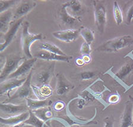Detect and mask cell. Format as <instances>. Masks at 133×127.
<instances>
[{"mask_svg": "<svg viewBox=\"0 0 133 127\" xmlns=\"http://www.w3.org/2000/svg\"><path fill=\"white\" fill-rule=\"evenodd\" d=\"M132 45H133V37L124 35L107 41L99 45L96 50L105 53H115Z\"/></svg>", "mask_w": 133, "mask_h": 127, "instance_id": "6da1fadb", "label": "cell"}, {"mask_svg": "<svg viewBox=\"0 0 133 127\" xmlns=\"http://www.w3.org/2000/svg\"><path fill=\"white\" fill-rule=\"evenodd\" d=\"M30 23L28 21H24L22 23V45L23 51L28 59H32L33 56L31 53L30 47L32 44L36 41L41 40L43 38L42 34H30L29 31Z\"/></svg>", "mask_w": 133, "mask_h": 127, "instance_id": "7a4b0ae2", "label": "cell"}, {"mask_svg": "<svg viewBox=\"0 0 133 127\" xmlns=\"http://www.w3.org/2000/svg\"><path fill=\"white\" fill-rule=\"evenodd\" d=\"M93 7L96 26L100 34H103L107 22V9L105 5L99 1H94Z\"/></svg>", "mask_w": 133, "mask_h": 127, "instance_id": "3957f363", "label": "cell"}, {"mask_svg": "<svg viewBox=\"0 0 133 127\" xmlns=\"http://www.w3.org/2000/svg\"><path fill=\"white\" fill-rule=\"evenodd\" d=\"M23 58L17 55H9L5 59V63L0 75V83L8 78L10 75L15 72Z\"/></svg>", "mask_w": 133, "mask_h": 127, "instance_id": "277c9868", "label": "cell"}, {"mask_svg": "<svg viewBox=\"0 0 133 127\" xmlns=\"http://www.w3.org/2000/svg\"><path fill=\"white\" fill-rule=\"evenodd\" d=\"M32 77V71H31L26 77V80L23 84L18 87L11 96H9L7 100L8 102L12 101L15 100L26 99L27 98H28L32 93V86H31Z\"/></svg>", "mask_w": 133, "mask_h": 127, "instance_id": "5b68a950", "label": "cell"}, {"mask_svg": "<svg viewBox=\"0 0 133 127\" xmlns=\"http://www.w3.org/2000/svg\"><path fill=\"white\" fill-rule=\"evenodd\" d=\"M24 22V18L14 20L10 25V28L4 36V42L0 44V53L3 52L9 45L15 37L20 26Z\"/></svg>", "mask_w": 133, "mask_h": 127, "instance_id": "8992f818", "label": "cell"}, {"mask_svg": "<svg viewBox=\"0 0 133 127\" xmlns=\"http://www.w3.org/2000/svg\"><path fill=\"white\" fill-rule=\"evenodd\" d=\"M54 38L62 42L70 43L73 42L78 38L80 35V30L66 29L56 31L52 33Z\"/></svg>", "mask_w": 133, "mask_h": 127, "instance_id": "52a82bcc", "label": "cell"}, {"mask_svg": "<svg viewBox=\"0 0 133 127\" xmlns=\"http://www.w3.org/2000/svg\"><path fill=\"white\" fill-rule=\"evenodd\" d=\"M26 77L22 78H12L0 83V96L4 94L9 93L13 89L17 88L25 82Z\"/></svg>", "mask_w": 133, "mask_h": 127, "instance_id": "ba28073f", "label": "cell"}, {"mask_svg": "<svg viewBox=\"0 0 133 127\" xmlns=\"http://www.w3.org/2000/svg\"><path fill=\"white\" fill-rule=\"evenodd\" d=\"M37 59H36V58L33 57L32 59L24 60L23 63L20 64V65L18 66L16 71L10 75L7 79L18 78L20 76L27 74L32 68L35 62L37 61Z\"/></svg>", "mask_w": 133, "mask_h": 127, "instance_id": "9c48e42d", "label": "cell"}, {"mask_svg": "<svg viewBox=\"0 0 133 127\" xmlns=\"http://www.w3.org/2000/svg\"><path fill=\"white\" fill-rule=\"evenodd\" d=\"M34 57L36 59L46 60L48 61H58L68 62L72 59V56H60L55 54L50 53L49 51L41 50L35 54Z\"/></svg>", "mask_w": 133, "mask_h": 127, "instance_id": "30bf717a", "label": "cell"}, {"mask_svg": "<svg viewBox=\"0 0 133 127\" xmlns=\"http://www.w3.org/2000/svg\"><path fill=\"white\" fill-rule=\"evenodd\" d=\"M133 126L132 104L131 101L125 105L123 113L121 118L120 127H131Z\"/></svg>", "mask_w": 133, "mask_h": 127, "instance_id": "8fae6325", "label": "cell"}, {"mask_svg": "<svg viewBox=\"0 0 133 127\" xmlns=\"http://www.w3.org/2000/svg\"><path fill=\"white\" fill-rule=\"evenodd\" d=\"M28 108L22 105L0 103V111L11 115H17L28 112Z\"/></svg>", "mask_w": 133, "mask_h": 127, "instance_id": "7c38bea8", "label": "cell"}, {"mask_svg": "<svg viewBox=\"0 0 133 127\" xmlns=\"http://www.w3.org/2000/svg\"><path fill=\"white\" fill-rule=\"evenodd\" d=\"M56 92L59 95L66 94L68 91L74 88V85L65 78L62 74L58 75Z\"/></svg>", "mask_w": 133, "mask_h": 127, "instance_id": "4fadbf2b", "label": "cell"}, {"mask_svg": "<svg viewBox=\"0 0 133 127\" xmlns=\"http://www.w3.org/2000/svg\"><path fill=\"white\" fill-rule=\"evenodd\" d=\"M29 111L24 112L17 115L12 116L8 118H4L0 116V124L7 126H14L24 122L29 118Z\"/></svg>", "mask_w": 133, "mask_h": 127, "instance_id": "5bb4252c", "label": "cell"}, {"mask_svg": "<svg viewBox=\"0 0 133 127\" xmlns=\"http://www.w3.org/2000/svg\"><path fill=\"white\" fill-rule=\"evenodd\" d=\"M36 6V3L35 2L26 1L20 4L17 7L13 18L16 20L23 17V16L32 11L33 9H35Z\"/></svg>", "mask_w": 133, "mask_h": 127, "instance_id": "9a60e30c", "label": "cell"}, {"mask_svg": "<svg viewBox=\"0 0 133 127\" xmlns=\"http://www.w3.org/2000/svg\"><path fill=\"white\" fill-rule=\"evenodd\" d=\"M54 68V66H51L46 69L42 70L37 74L35 77L36 82L41 84V86L48 85L53 76Z\"/></svg>", "mask_w": 133, "mask_h": 127, "instance_id": "2e32d148", "label": "cell"}, {"mask_svg": "<svg viewBox=\"0 0 133 127\" xmlns=\"http://www.w3.org/2000/svg\"><path fill=\"white\" fill-rule=\"evenodd\" d=\"M52 103L50 100L43 99V100H35L27 98L26 104L27 107L30 110H35L42 108L46 107Z\"/></svg>", "mask_w": 133, "mask_h": 127, "instance_id": "e0dca14e", "label": "cell"}, {"mask_svg": "<svg viewBox=\"0 0 133 127\" xmlns=\"http://www.w3.org/2000/svg\"><path fill=\"white\" fill-rule=\"evenodd\" d=\"M133 71V61L130 60L121 68L115 74V76L120 81L124 80Z\"/></svg>", "mask_w": 133, "mask_h": 127, "instance_id": "ac0fdd59", "label": "cell"}, {"mask_svg": "<svg viewBox=\"0 0 133 127\" xmlns=\"http://www.w3.org/2000/svg\"><path fill=\"white\" fill-rule=\"evenodd\" d=\"M59 16L62 21L67 25H74L77 23V19L76 17L68 12L66 4L62 5Z\"/></svg>", "mask_w": 133, "mask_h": 127, "instance_id": "d6986e66", "label": "cell"}, {"mask_svg": "<svg viewBox=\"0 0 133 127\" xmlns=\"http://www.w3.org/2000/svg\"><path fill=\"white\" fill-rule=\"evenodd\" d=\"M12 18V13L11 10L7 11L0 14V31L6 32L8 29L10 23Z\"/></svg>", "mask_w": 133, "mask_h": 127, "instance_id": "ffe728a7", "label": "cell"}, {"mask_svg": "<svg viewBox=\"0 0 133 127\" xmlns=\"http://www.w3.org/2000/svg\"><path fill=\"white\" fill-rule=\"evenodd\" d=\"M33 88L35 94L37 95V98H39V100L46 99L51 96L52 94V89L48 85H42L40 87H33Z\"/></svg>", "mask_w": 133, "mask_h": 127, "instance_id": "44dd1931", "label": "cell"}, {"mask_svg": "<svg viewBox=\"0 0 133 127\" xmlns=\"http://www.w3.org/2000/svg\"><path fill=\"white\" fill-rule=\"evenodd\" d=\"M39 49L42 50L49 51L50 53L60 56H67L64 52L57 45L49 43H42L39 45Z\"/></svg>", "mask_w": 133, "mask_h": 127, "instance_id": "7402d4cb", "label": "cell"}, {"mask_svg": "<svg viewBox=\"0 0 133 127\" xmlns=\"http://www.w3.org/2000/svg\"><path fill=\"white\" fill-rule=\"evenodd\" d=\"M29 118L23 123L24 124L29 125L33 127H42L43 126V121L40 119L35 115L32 110H29Z\"/></svg>", "mask_w": 133, "mask_h": 127, "instance_id": "603a6c76", "label": "cell"}, {"mask_svg": "<svg viewBox=\"0 0 133 127\" xmlns=\"http://www.w3.org/2000/svg\"><path fill=\"white\" fill-rule=\"evenodd\" d=\"M80 35L84 40V42L89 45H91L95 39L94 33L90 29L83 28L80 30Z\"/></svg>", "mask_w": 133, "mask_h": 127, "instance_id": "cb8c5ba5", "label": "cell"}, {"mask_svg": "<svg viewBox=\"0 0 133 127\" xmlns=\"http://www.w3.org/2000/svg\"><path fill=\"white\" fill-rule=\"evenodd\" d=\"M113 13L114 19H115L116 25H121L124 21L123 13H122V10L116 1L114 2Z\"/></svg>", "mask_w": 133, "mask_h": 127, "instance_id": "d4e9b609", "label": "cell"}, {"mask_svg": "<svg viewBox=\"0 0 133 127\" xmlns=\"http://www.w3.org/2000/svg\"><path fill=\"white\" fill-rule=\"evenodd\" d=\"M125 22L127 25H130L133 20V2L127 3L124 8Z\"/></svg>", "mask_w": 133, "mask_h": 127, "instance_id": "484cf974", "label": "cell"}, {"mask_svg": "<svg viewBox=\"0 0 133 127\" xmlns=\"http://www.w3.org/2000/svg\"><path fill=\"white\" fill-rule=\"evenodd\" d=\"M66 6L68 8H70L72 12L74 13H80L82 10V4L80 2L77 0H74V1H71L68 3H66Z\"/></svg>", "mask_w": 133, "mask_h": 127, "instance_id": "4316f807", "label": "cell"}, {"mask_svg": "<svg viewBox=\"0 0 133 127\" xmlns=\"http://www.w3.org/2000/svg\"><path fill=\"white\" fill-rule=\"evenodd\" d=\"M16 3L15 0H7V1H0V14L9 10L10 7L14 5Z\"/></svg>", "mask_w": 133, "mask_h": 127, "instance_id": "83f0119b", "label": "cell"}, {"mask_svg": "<svg viewBox=\"0 0 133 127\" xmlns=\"http://www.w3.org/2000/svg\"><path fill=\"white\" fill-rule=\"evenodd\" d=\"M96 71H85L80 74V78L82 80H89L97 75Z\"/></svg>", "mask_w": 133, "mask_h": 127, "instance_id": "f1b7e54d", "label": "cell"}, {"mask_svg": "<svg viewBox=\"0 0 133 127\" xmlns=\"http://www.w3.org/2000/svg\"><path fill=\"white\" fill-rule=\"evenodd\" d=\"M91 52L90 45L86 43H83L80 48V53L83 56H90Z\"/></svg>", "mask_w": 133, "mask_h": 127, "instance_id": "f546056e", "label": "cell"}, {"mask_svg": "<svg viewBox=\"0 0 133 127\" xmlns=\"http://www.w3.org/2000/svg\"><path fill=\"white\" fill-rule=\"evenodd\" d=\"M83 99L84 100L87 101H91L95 99V95L93 94H91L90 91H84L82 94Z\"/></svg>", "mask_w": 133, "mask_h": 127, "instance_id": "4dcf8cb0", "label": "cell"}, {"mask_svg": "<svg viewBox=\"0 0 133 127\" xmlns=\"http://www.w3.org/2000/svg\"><path fill=\"white\" fill-rule=\"evenodd\" d=\"M120 96L118 94H113L109 98V102L111 104H116L119 101Z\"/></svg>", "mask_w": 133, "mask_h": 127, "instance_id": "1f68e13d", "label": "cell"}, {"mask_svg": "<svg viewBox=\"0 0 133 127\" xmlns=\"http://www.w3.org/2000/svg\"><path fill=\"white\" fill-rule=\"evenodd\" d=\"M103 127H114L113 120L109 118L106 119Z\"/></svg>", "mask_w": 133, "mask_h": 127, "instance_id": "d6a6232c", "label": "cell"}, {"mask_svg": "<svg viewBox=\"0 0 133 127\" xmlns=\"http://www.w3.org/2000/svg\"><path fill=\"white\" fill-rule=\"evenodd\" d=\"M54 107L56 110H61L64 107V103H62V102H57L54 105Z\"/></svg>", "mask_w": 133, "mask_h": 127, "instance_id": "836d02e7", "label": "cell"}, {"mask_svg": "<svg viewBox=\"0 0 133 127\" xmlns=\"http://www.w3.org/2000/svg\"><path fill=\"white\" fill-rule=\"evenodd\" d=\"M5 63V58L4 57H2V56H0V75H1V72L3 71V69L4 68Z\"/></svg>", "mask_w": 133, "mask_h": 127, "instance_id": "e575fe53", "label": "cell"}, {"mask_svg": "<svg viewBox=\"0 0 133 127\" xmlns=\"http://www.w3.org/2000/svg\"><path fill=\"white\" fill-rule=\"evenodd\" d=\"M85 105V100L83 99H81L79 100V101L77 104V107L79 109H82L83 106Z\"/></svg>", "mask_w": 133, "mask_h": 127, "instance_id": "d590c367", "label": "cell"}, {"mask_svg": "<svg viewBox=\"0 0 133 127\" xmlns=\"http://www.w3.org/2000/svg\"><path fill=\"white\" fill-rule=\"evenodd\" d=\"M82 59L84 61V63H88L91 61V58L90 56H83Z\"/></svg>", "mask_w": 133, "mask_h": 127, "instance_id": "8d00e7d4", "label": "cell"}, {"mask_svg": "<svg viewBox=\"0 0 133 127\" xmlns=\"http://www.w3.org/2000/svg\"><path fill=\"white\" fill-rule=\"evenodd\" d=\"M5 127H33L31 125H29L24 124L23 123H22V124L16 125L14 126H5Z\"/></svg>", "mask_w": 133, "mask_h": 127, "instance_id": "74e56055", "label": "cell"}, {"mask_svg": "<svg viewBox=\"0 0 133 127\" xmlns=\"http://www.w3.org/2000/svg\"><path fill=\"white\" fill-rule=\"evenodd\" d=\"M76 63L77 64L78 66H83V64H84V62L82 59H81V58H78V59H77Z\"/></svg>", "mask_w": 133, "mask_h": 127, "instance_id": "f35d334b", "label": "cell"}, {"mask_svg": "<svg viewBox=\"0 0 133 127\" xmlns=\"http://www.w3.org/2000/svg\"><path fill=\"white\" fill-rule=\"evenodd\" d=\"M130 98L131 99V101L132 102V113H133V97L131 96H130Z\"/></svg>", "mask_w": 133, "mask_h": 127, "instance_id": "ab89813d", "label": "cell"}, {"mask_svg": "<svg viewBox=\"0 0 133 127\" xmlns=\"http://www.w3.org/2000/svg\"><path fill=\"white\" fill-rule=\"evenodd\" d=\"M2 35H2V34H0V39L1 38V37H2Z\"/></svg>", "mask_w": 133, "mask_h": 127, "instance_id": "60d3db41", "label": "cell"}]
</instances>
